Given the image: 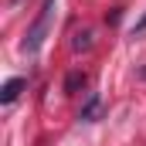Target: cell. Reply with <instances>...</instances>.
Returning a JSON list of instances; mask_svg holds the SVG:
<instances>
[{
  "mask_svg": "<svg viewBox=\"0 0 146 146\" xmlns=\"http://www.w3.org/2000/svg\"><path fill=\"white\" fill-rule=\"evenodd\" d=\"M54 7H58V0H44V3H41L37 17L31 21L27 34H24V41H21V51H27V54H34V51H41L44 37H48V31H51V24H54Z\"/></svg>",
  "mask_w": 146,
  "mask_h": 146,
  "instance_id": "cell-1",
  "label": "cell"
},
{
  "mask_svg": "<svg viewBox=\"0 0 146 146\" xmlns=\"http://www.w3.org/2000/svg\"><path fill=\"white\" fill-rule=\"evenodd\" d=\"M24 88H27V78H10V82L0 88V102H3V106H7V102H14Z\"/></svg>",
  "mask_w": 146,
  "mask_h": 146,
  "instance_id": "cell-2",
  "label": "cell"
},
{
  "mask_svg": "<svg viewBox=\"0 0 146 146\" xmlns=\"http://www.w3.org/2000/svg\"><path fill=\"white\" fill-rule=\"evenodd\" d=\"M99 106H102V102H99V95L92 92V95L85 99L82 112H78V119H82V122H95V119H99Z\"/></svg>",
  "mask_w": 146,
  "mask_h": 146,
  "instance_id": "cell-3",
  "label": "cell"
},
{
  "mask_svg": "<svg viewBox=\"0 0 146 146\" xmlns=\"http://www.w3.org/2000/svg\"><path fill=\"white\" fill-rule=\"evenodd\" d=\"M92 48V31L85 27V31H78L75 34V41H72V51H88Z\"/></svg>",
  "mask_w": 146,
  "mask_h": 146,
  "instance_id": "cell-4",
  "label": "cell"
},
{
  "mask_svg": "<svg viewBox=\"0 0 146 146\" xmlns=\"http://www.w3.org/2000/svg\"><path fill=\"white\" fill-rule=\"evenodd\" d=\"M82 85H85V75H82V72H72L68 78H65V92H68V95H75Z\"/></svg>",
  "mask_w": 146,
  "mask_h": 146,
  "instance_id": "cell-5",
  "label": "cell"
},
{
  "mask_svg": "<svg viewBox=\"0 0 146 146\" xmlns=\"http://www.w3.org/2000/svg\"><path fill=\"white\" fill-rule=\"evenodd\" d=\"M119 17H122V10L115 7V10H112V14H109V17H106V21H109V24H119Z\"/></svg>",
  "mask_w": 146,
  "mask_h": 146,
  "instance_id": "cell-6",
  "label": "cell"
},
{
  "mask_svg": "<svg viewBox=\"0 0 146 146\" xmlns=\"http://www.w3.org/2000/svg\"><path fill=\"white\" fill-rule=\"evenodd\" d=\"M143 31H146V14L139 17V21H136V34H143Z\"/></svg>",
  "mask_w": 146,
  "mask_h": 146,
  "instance_id": "cell-7",
  "label": "cell"
},
{
  "mask_svg": "<svg viewBox=\"0 0 146 146\" xmlns=\"http://www.w3.org/2000/svg\"><path fill=\"white\" fill-rule=\"evenodd\" d=\"M139 75H143V78H146V65H143V68H139Z\"/></svg>",
  "mask_w": 146,
  "mask_h": 146,
  "instance_id": "cell-8",
  "label": "cell"
},
{
  "mask_svg": "<svg viewBox=\"0 0 146 146\" xmlns=\"http://www.w3.org/2000/svg\"><path fill=\"white\" fill-rule=\"evenodd\" d=\"M17 3H21V0H10V7H17Z\"/></svg>",
  "mask_w": 146,
  "mask_h": 146,
  "instance_id": "cell-9",
  "label": "cell"
}]
</instances>
